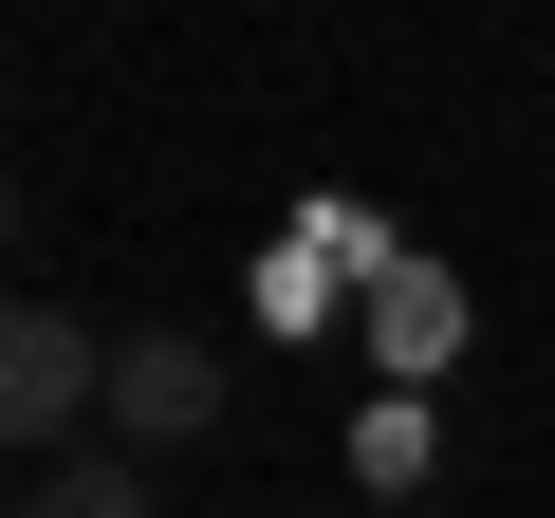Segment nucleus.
<instances>
[{"label": "nucleus", "mask_w": 555, "mask_h": 518, "mask_svg": "<svg viewBox=\"0 0 555 518\" xmlns=\"http://www.w3.org/2000/svg\"><path fill=\"white\" fill-rule=\"evenodd\" d=\"M20 518H149V463H130V444H75V463L20 481Z\"/></svg>", "instance_id": "nucleus-3"}, {"label": "nucleus", "mask_w": 555, "mask_h": 518, "mask_svg": "<svg viewBox=\"0 0 555 518\" xmlns=\"http://www.w3.org/2000/svg\"><path fill=\"white\" fill-rule=\"evenodd\" d=\"M444 334H463V297L426 279V259H408V279H371V352H389V371H426Z\"/></svg>", "instance_id": "nucleus-4"}, {"label": "nucleus", "mask_w": 555, "mask_h": 518, "mask_svg": "<svg viewBox=\"0 0 555 518\" xmlns=\"http://www.w3.org/2000/svg\"><path fill=\"white\" fill-rule=\"evenodd\" d=\"M0 426H20L38 463H75V426H112V352L56 297H20V334H0Z\"/></svg>", "instance_id": "nucleus-1"}, {"label": "nucleus", "mask_w": 555, "mask_h": 518, "mask_svg": "<svg viewBox=\"0 0 555 518\" xmlns=\"http://www.w3.org/2000/svg\"><path fill=\"white\" fill-rule=\"evenodd\" d=\"M222 426V352L204 334H112V444L149 463V444H204Z\"/></svg>", "instance_id": "nucleus-2"}]
</instances>
